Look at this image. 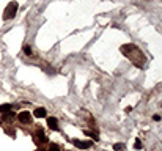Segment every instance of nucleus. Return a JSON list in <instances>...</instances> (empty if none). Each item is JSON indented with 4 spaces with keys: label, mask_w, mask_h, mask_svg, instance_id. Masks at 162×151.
<instances>
[{
    "label": "nucleus",
    "mask_w": 162,
    "mask_h": 151,
    "mask_svg": "<svg viewBox=\"0 0 162 151\" xmlns=\"http://www.w3.org/2000/svg\"><path fill=\"white\" fill-rule=\"evenodd\" d=\"M17 13V3L16 2H10L8 6L5 8V13H3V19L8 21V19H13Z\"/></svg>",
    "instance_id": "nucleus-1"
},
{
    "label": "nucleus",
    "mask_w": 162,
    "mask_h": 151,
    "mask_svg": "<svg viewBox=\"0 0 162 151\" xmlns=\"http://www.w3.org/2000/svg\"><path fill=\"white\" fill-rule=\"evenodd\" d=\"M17 118L21 123H30L32 121V113H30V112H21V113L17 115Z\"/></svg>",
    "instance_id": "nucleus-2"
},
{
    "label": "nucleus",
    "mask_w": 162,
    "mask_h": 151,
    "mask_svg": "<svg viewBox=\"0 0 162 151\" xmlns=\"http://www.w3.org/2000/svg\"><path fill=\"white\" fill-rule=\"evenodd\" d=\"M72 143L77 146V148H80V150H87V148H90L91 146V142H88V140H85V142H82V140H72Z\"/></svg>",
    "instance_id": "nucleus-3"
},
{
    "label": "nucleus",
    "mask_w": 162,
    "mask_h": 151,
    "mask_svg": "<svg viewBox=\"0 0 162 151\" xmlns=\"http://www.w3.org/2000/svg\"><path fill=\"white\" fill-rule=\"evenodd\" d=\"M47 126L51 127V129H54V131L58 129V121H57V118L55 117H49L47 118Z\"/></svg>",
    "instance_id": "nucleus-4"
},
{
    "label": "nucleus",
    "mask_w": 162,
    "mask_h": 151,
    "mask_svg": "<svg viewBox=\"0 0 162 151\" xmlns=\"http://www.w3.org/2000/svg\"><path fill=\"white\" fill-rule=\"evenodd\" d=\"M35 117H38V118H44L46 117V113H47V112H46V109L44 107H38V109H35Z\"/></svg>",
    "instance_id": "nucleus-5"
},
{
    "label": "nucleus",
    "mask_w": 162,
    "mask_h": 151,
    "mask_svg": "<svg viewBox=\"0 0 162 151\" xmlns=\"http://www.w3.org/2000/svg\"><path fill=\"white\" fill-rule=\"evenodd\" d=\"M46 142V135H44V132H43V131H38V132H36V143H38V145H41V143H44Z\"/></svg>",
    "instance_id": "nucleus-6"
},
{
    "label": "nucleus",
    "mask_w": 162,
    "mask_h": 151,
    "mask_svg": "<svg viewBox=\"0 0 162 151\" xmlns=\"http://www.w3.org/2000/svg\"><path fill=\"white\" fill-rule=\"evenodd\" d=\"M113 150L115 151H123V150H124V143H115Z\"/></svg>",
    "instance_id": "nucleus-7"
},
{
    "label": "nucleus",
    "mask_w": 162,
    "mask_h": 151,
    "mask_svg": "<svg viewBox=\"0 0 162 151\" xmlns=\"http://www.w3.org/2000/svg\"><path fill=\"white\" fill-rule=\"evenodd\" d=\"M0 110H2L3 113H5V112H10L11 110V106H10V104H3V106H0Z\"/></svg>",
    "instance_id": "nucleus-8"
},
{
    "label": "nucleus",
    "mask_w": 162,
    "mask_h": 151,
    "mask_svg": "<svg viewBox=\"0 0 162 151\" xmlns=\"http://www.w3.org/2000/svg\"><path fill=\"white\" fill-rule=\"evenodd\" d=\"M49 151H60V146L57 143H51L49 145Z\"/></svg>",
    "instance_id": "nucleus-9"
},
{
    "label": "nucleus",
    "mask_w": 162,
    "mask_h": 151,
    "mask_svg": "<svg viewBox=\"0 0 162 151\" xmlns=\"http://www.w3.org/2000/svg\"><path fill=\"white\" fill-rule=\"evenodd\" d=\"M14 117V113H13V112H5V113H3V120H10V118H13Z\"/></svg>",
    "instance_id": "nucleus-10"
},
{
    "label": "nucleus",
    "mask_w": 162,
    "mask_h": 151,
    "mask_svg": "<svg viewBox=\"0 0 162 151\" xmlns=\"http://www.w3.org/2000/svg\"><path fill=\"white\" fill-rule=\"evenodd\" d=\"M83 132H85L87 135H90V137H93L95 140H99V138H98V134H95V132H90V131H83Z\"/></svg>",
    "instance_id": "nucleus-11"
},
{
    "label": "nucleus",
    "mask_w": 162,
    "mask_h": 151,
    "mask_svg": "<svg viewBox=\"0 0 162 151\" xmlns=\"http://www.w3.org/2000/svg\"><path fill=\"white\" fill-rule=\"evenodd\" d=\"M24 52H25V55H32V49H30L29 46H25V47H24Z\"/></svg>",
    "instance_id": "nucleus-12"
},
{
    "label": "nucleus",
    "mask_w": 162,
    "mask_h": 151,
    "mask_svg": "<svg viewBox=\"0 0 162 151\" xmlns=\"http://www.w3.org/2000/svg\"><path fill=\"white\" fill-rule=\"evenodd\" d=\"M136 148H137V150H140V148H142V142L138 140V138H136Z\"/></svg>",
    "instance_id": "nucleus-13"
},
{
    "label": "nucleus",
    "mask_w": 162,
    "mask_h": 151,
    "mask_svg": "<svg viewBox=\"0 0 162 151\" xmlns=\"http://www.w3.org/2000/svg\"><path fill=\"white\" fill-rule=\"evenodd\" d=\"M153 120H154V121H161V115H154Z\"/></svg>",
    "instance_id": "nucleus-14"
}]
</instances>
